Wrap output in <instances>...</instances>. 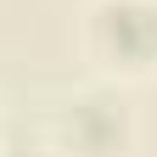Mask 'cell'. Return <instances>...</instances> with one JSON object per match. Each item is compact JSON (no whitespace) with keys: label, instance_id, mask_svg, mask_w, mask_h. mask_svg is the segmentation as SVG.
Masks as SVG:
<instances>
[{"label":"cell","instance_id":"cell-1","mask_svg":"<svg viewBox=\"0 0 157 157\" xmlns=\"http://www.w3.org/2000/svg\"><path fill=\"white\" fill-rule=\"evenodd\" d=\"M107 28H112V39L146 51L151 39H157V17H151L146 6H112V11H107Z\"/></svg>","mask_w":157,"mask_h":157}]
</instances>
